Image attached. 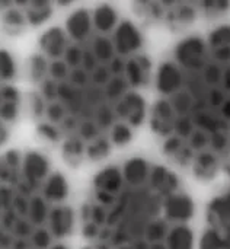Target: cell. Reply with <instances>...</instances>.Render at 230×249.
Segmentation results:
<instances>
[{
    "label": "cell",
    "mask_w": 230,
    "mask_h": 249,
    "mask_svg": "<svg viewBox=\"0 0 230 249\" xmlns=\"http://www.w3.org/2000/svg\"><path fill=\"white\" fill-rule=\"evenodd\" d=\"M67 4L39 0H6L1 1V26L7 35H25L64 10Z\"/></svg>",
    "instance_id": "7"
},
{
    "label": "cell",
    "mask_w": 230,
    "mask_h": 249,
    "mask_svg": "<svg viewBox=\"0 0 230 249\" xmlns=\"http://www.w3.org/2000/svg\"><path fill=\"white\" fill-rule=\"evenodd\" d=\"M26 107L38 137L71 166L130 144L149 112L152 57L142 25L114 4L69 12L26 61Z\"/></svg>",
    "instance_id": "1"
},
{
    "label": "cell",
    "mask_w": 230,
    "mask_h": 249,
    "mask_svg": "<svg viewBox=\"0 0 230 249\" xmlns=\"http://www.w3.org/2000/svg\"><path fill=\"white\" fill-rule=\"evenodd\" d=\"M197 249H230V175L204 207L198 223Z\"/></svg>",
    "instance_id": "6"
},
{
    "label": "cell",
    "mask_w": 230,
    "mask_h": 249,
    "mask_svg": "<svg viewBox=\"0 0 230 249\" xmlns=\"http://www.w3.org/2000/svg\"><path fill=\"white\" fill-rule=\"evenodd\" d=\"M198 222L175 168L130 156L105 165L88 184L76 249H197Z\"/></svg>",
    "instance_id": "3"
},
{
    "label": "cell",
    "mask_w": 230,
    "mask_h": 249,
    "mask_svg": "<svg viewBox=\"0 0 230 249\" xmlns=\"http://www.w3.org/2000/svg\"><path fill=\"white\" fill-rule=\"evenodd\" d=\"M147 121L177 171L198 181L230 175V23L188 34L165 53Z\"/></svg>",
    "instance_id": "2"
},
{
    "label": "cell",
    "mask_w": 230,
    "mask_h": 249,
    "mask_svg": "<svg viewBox=\"0 0 230 249\" xmlns=\"http://www.w3.org/2000/svg\"><path fill=\"white\" fill-rule=\"evenodd\" d=\"M69 181L42 152L15 147L1 159V249H76Z\"/></svg>",
    "instance_id": "4"
},
{
    "label": "cell",
    "mask_w": 230,
    "mask_h": 249,
    "mask_svg": "<svg viewBox=\"0 0 230 249\" xmlns=\"http://www.w3.org/2000/svg\"><path fill=\"white\" fill-rule=\"evenodd\" d=\"M20 71L12 51H1V140L6 142L18 125L25 105Z\"/></svg>",
    "instance_id": "8"
},
{
    "label": "cell",
    "mask_w": 230,
    "mask_h": 249,
    "mask_svg": "<svg viewBox=\"0 0 230 249\" xmlns=\"http://www.w3.org/2000/svg\"><path fill=\"white\" fill-rule=\"evenodd\" d=\"M131 10L142 28L175 34L222 23L230 15V1H134Z\"/></svg>",
    "instance_id": "5"
}]
</instances>
